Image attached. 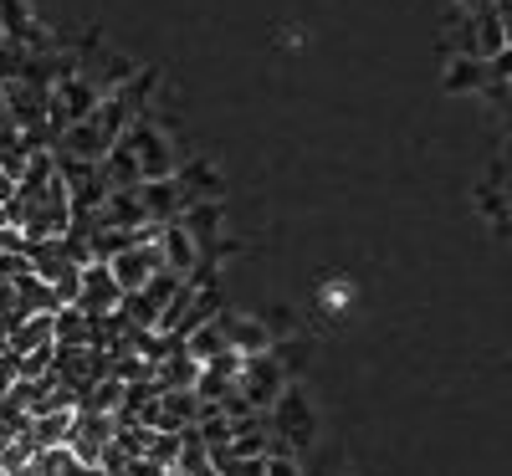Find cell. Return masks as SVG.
I'll return each instance as SVG.
<instances>
[{
	"label": "cell",
	"mask_w": 512,
	"mask_h": 476,
	"mask_svg": "<svg viewBox=\"0 0 512 476\" xmlns=\"http://www.w3.org/2000/svg\"><path fill=\"white\" fill-rule=\"evenodd\" d=\"M482 82H487V67H482V57H461V62L446 72V88H451V93H461V88L472 93V88H482Z\"/></svg>",
	"instance_id": "cell-7"
},
{
	"label": "cell",
	"mask_w": 512,
	"mask_h": 476,
	"mask_svg": "<svg viewBox=\"0 0 512 476\" xmlns=\"http://www.w3.org/2000/svg\"><path fill=\"white\" fill-rule=\"evenodd\" d=\"M26 62H31V52L21 47V41L0 36V82H16V77H26Z\"/></svg>",
	"instance_id": "cell-8"
},
{
	"label": "cell",
	"mask_w": 512,
	"mask_h": 476,
	"mask_svg": "<svg viewBox=\"0 0 512 476\" xmlns=\"http://www.w3.org/2000/svg\"><path fill=\"white\" fill-rule=\"evenodd\" d=\"M502 47H507V21H502L497 11H482V16H477V52H472V57L487 62V57L502 52Z\"/></svg>",
	"instance_id": "cell-6"
},
{
	"label": "cell",
	"mask_w": 512,
	"mask_h": 476,
	"mask_svg": "<svg viewBox=\"0 0 512 476\" xmlns=\"http://www.w3.org/2000/svg\"><path fill=\"white\" fill-rule=\"evenodd\" d=\"M118 139L134 149L139 180H159V175H175V169H180V154H175V144H169V134L159 123H149V118H134Z\"/></svg>",
	"instance_id": "cell-1"
},
{
	"label": "cell",
	"mask_w": 512,
	"mask_h": 476,
	"mask_svg": "<svg viewBox=\"0 0 512 476\" xmlns=\"http://www.w3.org/2000/svg\"><path fill=\"white\" fill-rule=\"evenodd\" d=\"M0 123H11V113H6V88H0Z\"/></svg>",
	"instance_id": "cell-10"
},
{
	"label": "cell",
	"mask_w": 512,
	"mask_h": 476,
	"mask_svg": "<svg viewBox=\"0 0 512 476\" xmlns=\"http://www.w3.org/2000/svg\"><path fill=\"white\" fill-rule=\"evenodd\" d=\"M139 200H144L149 221H175L190 195H185V185L175 175H159V180H139Z\"/></svg>",
	"instance_id": "cell-4"
},
{
	"label": "cell",
	"mask_w": 512,
	"mask_h": 476,
	"mask_svg": "<svg viewBox=\"0 0 512 476\" xmlns=\"http://www.w3.org/2000/svg\"><path fill=\"white\" fill-rule=\"evenodd\" d=\"M216 318H221V328H226V343H231L241 359L272 349V328H267L262 318H246V313H216Z\"/></svg>",
	"instance_id": "cell-5"
},
{
	"label": "cell",
	"mask_w": 512,
	"mask_h": 476,
	"mask_svg": "<svg viewBox=\"0 0 512 476\" xmlns=\"http://www.w3.org/2000/svg\"><path fill=\"white\" fill-rule=\"evenodd\" d=\"M272 410V420H277V436L287 441V446H313V405H308V395L297 384H282V395L267 405Z\"/></svg>",
	"instance_id": "cell-2"
},
{
	"label": "cell",
	"mask_w": 512,
	"mask_h": 476,
	"mask_svg": "<svg viewBox=\"0 0 512 476\" xmlns=\"http://www.w3.org/2000/svg\"><path fill=\"white\" fill-rule=\"evenodd\" d=\"M11 195H16V175H6V169H0V200L11 205Z\"/></svg>",
	"instance_id": "cell-9"
},
{
	"label": "cell",
	"mask_w": 512,
	"mask_h": 476,
	"mask_svg": "<svg viewBox=\"0 0 512 476\" xmlns=\"http://www.w3.org/2000/svg\"><path fill=\"white\" fill-rule=\"evenodd\" d=\"M0 36H6V26H0Z\"/></svg>",
	"instance_id": "cell-11"
},
{
	"label": "cell",
	"mask_w": 512,
	"mask_h": 476,
	"mask_svg": "<svg viewBox=\"0 0 512 476\" xmlns=\"http://www.w3.org/2000/svg\"><path fill=\"white\" fill-rule=\"evenodd\" d=\"M154 241H159V256H164V267L175 272V277H190L195 267H200V241L180 226V221H159V231H154Z\"/></svg>",
	"instance_id": "cell-3"
}]
</instances>
